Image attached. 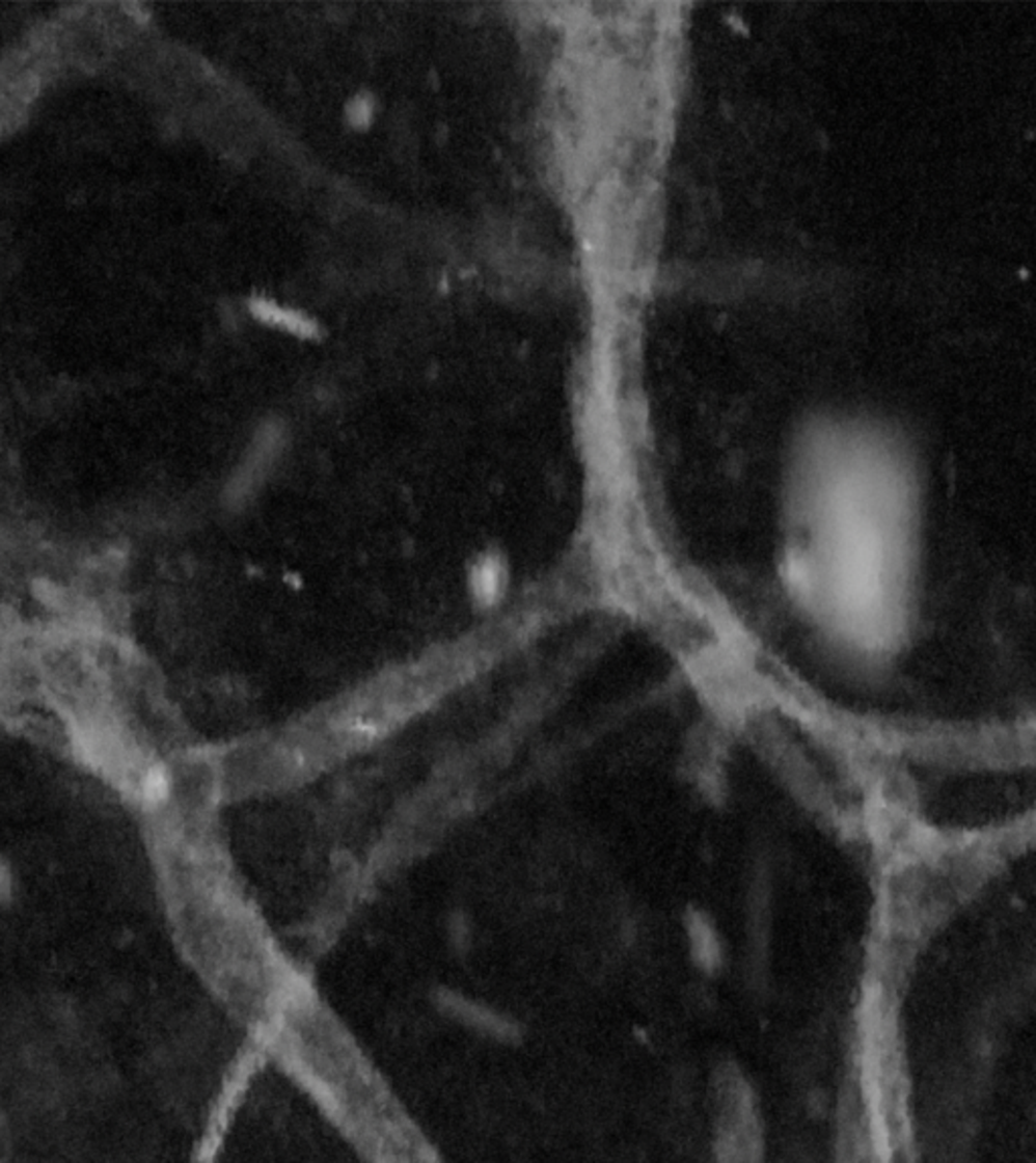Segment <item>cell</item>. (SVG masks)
Listing matches in <instances>:
<instances>
[{
    "mask_svg": "<svg viewBox=\"0 0 1036 1163\" xmlns=\"http://www.w3.org/2000/svg\"><path fill=\"white\" fill-rule=\"evenodd\" d=\"M474 597L484 605H494L507 589V569L498 557L488 555L474 567L472 573Z\"/></svg>",
    "mask_w": 1036,
    "mask_h": 1163,
    "instance_id": "cell-1",
    "label": "cell"
},
{
    "mask_svg": "<svg viewBox=\"0 0 1036 1163\" xmlns=\"http://www.w3.org/2000/svg\"><path fill=\"white\" fill-rule=\"evenodd\" d=\"M255 312L260 314L262 320H266V322H270V324H278V326L290 330V332H296V334H302V336L315 332V324L308 322V320H306L302 314H298V312L285 310V308H279V306H274V304H270V302H260V304L255 306Z\"/></svg>",
    "mask_w": 1036,
    "mask_h": 1163,
    "instance_id": "cell-2",
    "label": "cell"
}]
</instances>
